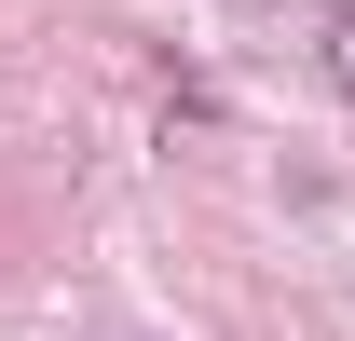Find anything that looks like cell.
<instances>
[{
    "label": "cell",
    "mask_w": 355,
    "mask_h": 341,
    "mask_svg": "<svg viewBox=\"0 0 355 341\" xmlns=\"http://www.w3.org/2000/svg\"><path fill=\"white\" fill-rule=\"evenodd\" d=\"M328 69H342V96H355V14H342V28H328Z\"/></svg>",
    "instance_id": "6da1fadb"
}]
</instances>
